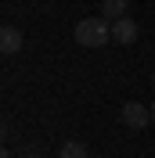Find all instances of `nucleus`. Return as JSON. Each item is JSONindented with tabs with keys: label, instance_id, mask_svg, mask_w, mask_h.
<instances>
[{
	"label": "nucleus",
	"instance_id": "20e7f679",
	"mask_svg": "<svg viewBox=\"0 0 155 158\" xmlns=\"http://www.w3.org/2000/svg\"><path fill=\"white\" fill-rule=\"evenodd\" d=\"M112 40L116 43H134L137 40V22L126 15V18H119V22H112Z\"/></svg>",
	"mask_w": 155,
	"mask_h": 158
},
{
	"label": "nucleus",
	"instance_id": "6e6552de",
	"mask_svg": "<svg viewBox=\"0 0 155 158\" xmlns=\"http://www.w3.org/2000/svg\"><path fill=\"white\" fill-rule=\"evenodd\" d=\"M36 158H47V155H36Z\"/></svg>",
	"mask_w": 155,
	"mask_h": 158
},
{
	"label": "nucleus",
	"instance_id": "f03ea898",
	"mask_svg": "<svg viewBox=\"0 0 155 158\" xmlns=\"http://www.w3.org/2000/svg\"><path fill=\"white\" fill-rule=\"evenodd\" d=\"M123 122L130 129H144L148 122H152V108H144L141 101H126L123 104Z\"/></svg>",
	"mask_w": 155,
	"mask_h": 158
},
{
	"label": "nucleus",
	"instance_id": "0eeeda50",
	"mask_svg": "<svg viewBox=\"0 0 155 158\" xmlns=\"http://www.w3.org/2000/svg\"><path fill=\"white\" fill-rule=\"evenodd\" d=\"M152 122H155V101H152Z\"/></svg>",
	"mask_w": 155,
	"mask_h": 158
},
{
	"label": "nucleus",
	"instance_id": "423d86ee",
	"mask_svg": "<svg viewBox=\"0 0 155 158\" xmlns=\"http://www.w3.org/2000/svg\"><path fill=\"white\" fill-rule=\"evenodd\" d=\"M58 158H90V155H87V148H83L79 140H69V144H61Z\"/></svg>",
	"mask_w": 155,
	"mask_h": 158
},
{
	"label": "nucleus",
	"instance_id": "1a4fd4ad",
	"mask_svg": "<svg viewBox=\"0 0 155 158\" xmlns=\"http://www.w3.org/2000/svg\"><path fill=\"white\" fill-rule=\"evenodd\" d=\"M18 158H25V155H18Z\"/></svg>",
	"mask_w": 155,
	"mask_h": 158
},
{
	"label": "nucleus",
	"instance_id": "f257e3e1",
	"mask_svg": "<svg viewBox=\"0 0 155 158\" xmlns=\"http://www.w3.org/2000/svg\"><path fill=\"white\" fill-rule=\"evenodd\" d=\"M76 40H79V47H105L108 40H112V22H108L105 15L79 18V25H76Z\"/></svg>",
	"mask_w": 155,
	"mask_h": 158
},
{
	"label": "nucleus",
	"instance_id": "9d476101",
	"mask_svg": "<svg viewBox=\"0 0 155 158\" xmlns=\"http://www.w3.org/2000/svg\"><path fill=\"white\" fill-rule=\"evenodd\" d=\"M152 79H155V72H152Z\"/></svg>",
	"mask_w": 155,
	"mask_h": 158
},
{
	"label": "nucleus",
	"instance_id": "39448f33",
	"mask_svg": "<svg viewBox=\"0 0 155 158\" xmlns=\"http://www.w3.org/2000/svg\"><path fill=\"white\" fill-rule=\"evenodd\" d=\"M126 7H130V0H105L101 4V15L108 22H119V18H126Z\"/></svg>",
	"mask_w": 155,
	"mask_h": 158
},
{
	"label": "nucleus",
	"instance_id": "7ed1b4c3",
	"mask_svg": "<svg viewBox=\"0 0 155 158\" xmlns=\"http://www.w3.org/2000/svg\"><path fill=\"white\" fill-rule=\"evenodd\" d=\"M22 43H25L22 29H15V25H4V29H0V50H4L7 58H11V54H18Z\"/></svg>",
	"mask_w": 155,
	"mask_h": 158
}]
</instances>
